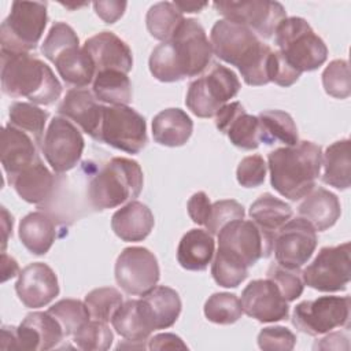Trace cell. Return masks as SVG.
<instances>
[{"label": "cell", "mask_w": 351, "mask_h": 351, "mask_svg": "<svg viewBox=\"0 0 351 351\" xmlns=\"http://www.w3.org/2000/svg\"><path fill=\"white\" fill-rule=\"evenodd\" d=\"M128 3L126 1H95L93 8L99 18L106 23H115L125 12Z\"/></svg>", "instance_id": "816d5d0a"}, {"label": "cell", "mask_w": 351, "mask_h": 351, "mask_svg": "<svg viewBox=\"0 0 351 351\" xmlns=\"http://www.w3.org/2000/svg\"><path fill=\"white\" fill-rule=\"evenodd\" d=\"M176 7L181 12H200L208 3H197V1H174Z\"/></svg>", "instance_id": "680465c9"}, {"label": "cell", "mask_w": 351, "mask_h": 351, "mask_svg": "<svg viewBox=\"0 0 351 351\" xmlns=\"http://www.w3.org/2000/svg\"><path fill=\"white\" fill-rule=\"evenodd\" d=\"M188 208V214L191 217V219L197 223V225H206L208 214H210V208H211V203L208 196L200 191L193 193L186 204Z\"/></svg>", "instance_id": "f907efd6"}, {"label": "cell", "mask_w": 351, "mask_h": 351, "mask_svg": "<svg viewBox=\"0 0 351 351\" xmlns=\"http://www.w3.org/2000/svg\"><path fill=\"white\" fill-rule=\"evenodd\" d=\"M211 274L219 287L236 288L247 278L248 267L230 255L217 250L211 263Z\"/></svg>", "instance_id": "7bdbcfd3"}, {"label": "cell", "mask_w": 351, "mask_h": 351, "mask_svg": "<svg viewBox=\"0 0 351 351\" xmlns=\"http://www.w3.org/2000/svg\"><path fill=\"white\" fill-rule=\"evenodd\" d=\"M322 148L313 141L271 151L267 156L271 186L289 200L307 196L321 173Z\"/></svg>", "instance_id": "3957f363"}, {"label": "cell", "mask_w": 351, "mask_h": 351, "mask_svg": "<svg viewBox=\"0 0 351 351\" xmlns=\"http://www.w3.org/2000/svg\"><path fill=\"white\" fill-rule=\"evenodd\" d=\"M160 277L156 256L144 247H128L117 258L115 281L132 296H144L152 291Z\"/></svg>", "instance_id": "5bb4252c"}, {"label": "cell", "mask_w": 351, "mask_h": 351, "mask_svg": "<svg viewBox=\"0 0 351 351\" xmlns=\"http://www.w3.org/2000/svg\"><path fill=\"white\" fill-rule=\"evenodd\" d=\"M19 271L21 270H19L18 262L12 256L7 255L5 251L1 252V281L5 282L7 280L19 274Z\"/></svg>", "instance_id": "9f6ffc18"}, {"label": "cell", "mask_w": 351, "mask_h": 351, "mask_svg": "<svg viewBox=\"0 0 351 351\" xmlns=\"http://www.w3.org/2000/svg\"><path fill=\"white\" fill-rule=\"evenodd\" d=\"M348 337L340 332H332L314 344V350H348Z\"/></svg>", "instance_id": "11a10c76"}, {"label": "cell", "mask_w": 351, "mask_h": 351, "mask_svg": "<svg viewBox=\"0 0 351 351\" xmlns=\"http://www.w3.org/2000/svg\"><path fill=\"white\" fill-rule=\"evenodd\" d=\"M266 276L277 285L288 303L296 300L303 293L304 282L299 269H287L278 263H273L267 269Z\"/></svg>", "instance_id": "f6af8a7d"}, {"label": "cell", "mask_w": 351, "mask_h": 351, "mask_svg": "<svg viewBox=\"0 0 351 351\" xmlns=\"http://www.w3.org/2000/svg\"><path fill=\"white\" fill-rule=\"evenodd\" d=\"M317 230L302 217L291 218L276 233L273 252L276 263L287 269H300L317 248Z\"/></svg>", "instance_id": "e0dca14e"}, {"label": "cell", "mask_w": 351, "mask_h": 351, "mask_svg": "<svg viewBox=\"0 0 351 351\" xmlns=\"http://www.w3.org/2000/svg\"><path fill=\"white\" fill-rule=\"evenodd\" d=\"M274 43L284 59L299 73L317 70L328 59L324 40L300 16L284 18L274 32Z\"/></svg>", "instance_id": "8992f818"}, {"label": "cell", "mask_w": 351, "mask_h": 351, "mask_svg": "<svg viewBox=\"0 0 351 351\" xmlns=\"http://www.w3.org/2000/svg\"><path fill=\"white\" fill-rule=\"evenodd\" d=\"M10 125L15 126L16 129L27 133L37 145L43 143L44 138V129L48 119V112L41 110L33 103L26 101H15L10 106Z\"/></svg>", "instance_id": "d590c367"}, {"label": "cell", "mask_w": 351, "mask_h": 351, "mask_svg": "<svg viewBox=\"0 0 351 351\" xmlns=\"http://www.w3.org/2000/svg\"><path fill=\"white\" fill-rule=\"evenodd\" d=\"M243 306L234 293L217 292L204 303V315L210 322L218 325H230L243 315Z\"/></svg>", "instance_id": "74e56055"}, {"label": "cell", "mask_w": 351, "mask_h": 351, "mask_svg": "<svg viewBox=\"0 0 351 351\" xmlns=\"http://www.w3.org/2000/svg\"><path fill=\"white\" fill-rule=\"evenodd\" d=\"M64 337L60 324L48 311L29 313L19 326L1 328L3 350L45 351L58 346Z\"/></svg>", "instance_id": "8fae6325"}, {"label": "cell", "mask_w": 351, "mask_h": 351, "mask_svg": "<svg viewBox=\"0 0 351 351\" xmlns=\"http://www.w3.org/2000/svg\"><path fill=\"white\" fill-rule=\"evenodd\" d=\"M155 218L148 206L130 200L111 217L114 233L123 241H143L154 229Z\"/></svg>", "instance_id": "484cf974"}, {"label": "cell", "mask_w": 351, "mask_h": 351, "mask_svg": "<svg viewBox=\"0 0 351 351\" xmlns=\"http://www.w3.org/2000/svg\"><path fill=\"white\" fill-rule=\"evenodd\" d=\"M213 5L223 19L240 23L265 40L271 38L278 23L287 18L285 8L278 1H215Z\"/></svg>", "instance_id": "9a60e30c"}, {"label": "cell", "mask_w": 351, "mask_h": 351, "mask_svg": "<svg viewBox=\"0 0 351 351\" xmlns=\"http://www.w3.org/2000/svg\"><path fill=\"white\" fill-rule=\"evenodd\" d=\"M84 303L88 308L90 319L110 322L115 311L123 303L122 295L112 287H101L86 293Z\"/></svg>", "instance_id": "f35d334b"}, {"label": "cell", "mask_w": 351, "mask_h": 351, "mask_svg": "<svg viewBox=\"0 0 351 351\" xmlns=\"http://www.w3.org/2000/svg\"><path fill=\"white\" fill-rule=\"evenodd\" d=\"M296 344V336L285 326H267L258 335V346L267 351H291Z\"/></svg>", "instance_id": "c3c4849f"}, {"label": "cell", "mask_w": 351, "mask_h": 351, "mask_svg": "<svg viewBox=\"0 0 351 351\" xmlns=\"http://www.w3.org/2000/svg\"><path fill=\"white\" fill-rule=\"evenodd\" d=\"M137 300L145 325L151 332L173 326L182 307L177 291L165 285L155 287Z\"/></svg>", "instance_id": "44dd1931"}, {"label": "cell", "mask_w": 351, "mask_h": 351, "mask_svg": "<svg viewBox=\"0 0 351 351\" xmlns=\"http://www.w3.org/2000/svg\"><path fill=\"white\" fill-rule=\"evenodd\" d=\"M218 251L240 261L247 267L273 252L274 237L266 234L254 221L236 219L218 232Z\"/></svg>", "instance_id": "7c38bea8"}, {"label": "cell", "mask_w": 351, "mask_h": 351, "mask_svg": "<svg viewBox=\"0 0 351 351\" xmlns=\"http://www.w3.org/2000/svg\"><path fill=\"white\" fill-rule=\"evenodd\" d=\"M302 278L304 285L319 292L344 291L351 278L350 243L321 248L302 271Z\"/></svg>", "instance_id": "4fadbf2b"}, {"label": "cell", "mask_w": 351, "mask_h": 351, "mask_svg": "<svg viewBox=\"0 0 351 351\" xmlns=\"http://www.w3.org/2000/svg\"><path fill=\"white\" fill-rule=\"evenodd\" d=\"M348 296H319L296 304L292 313V324L300 332L319 336L336 328L350 326Z\"/></svg>", "instance_id": "30bf717a"}, {"label": "cell", "mask_w": 351, "mask_h": 351, "mask_svg": "<svg viewBox=\"0 0 351 351\" xmlns=\"http://www.w3.org/2000/svg\"><path fill=\"white\" fill-rule=\"evenodd\" d=\"M298 211L315 230L324 232L337 222L341 214V207L339 197L333 192L325 188H317L304 196Z\"/></svg>", "instance_id": "83f0119b"}, {"label": "cell", "mask_w": 351, "mask_h": 351, "mask_svg": "<svg viewBox=\"0 0 351 351\" xmlns=\"http://www.w3.org/2000/svg\"><path fill=\"white\" fill-rule=\"evenodd\" d=\"M92 93L97 101L110 106H128L132 101V84L128 74L118 70L96 73Z\"/></svg>", "instance_id": "836d02e7"}, {"label": "cell", "mask_w": 351, "mask_h": 351, "mask_svg": "<svg viewBox=\"0 0 351 351\" xmlns=\"http://www.w3.org/2000/svg\"><path fill=\"white\" fill-rule=\"evenodd\" d=\"M47 22V3L14 1L0 27L1 51L30 52L40 43Z\"/></svg>", "instance_id": "52a82bcc"}, {"label": "cell", "mask_w": 351, "mask_h": 351, "mask_svg": "<svg viewBox=\"0 0 351 351\" xmlns=\"http://www.w3.org/2000/svg\"><path fill=\"white\" fill-rule=\"evenodd\" d=\"M302 73L295 70L278 51H273L270 59V82H274L280 86H291L293 85Z\"/></svg>", "instance_id": "681fc988"}, {"label": "cell", "mask_w": 351, "mask_h": 351, "mask_svg": "<svg viewBox=\"0 0 351 351\" xmlns=\"http://www.w3.org/2000/svg\"><path fill=\"white\" fill-rule=\"evenodd\" d=\"M143 184V170L136 160L112 158L92 176L88 184L89 204L95 210L118 207L138 197Z\"/></svg>", "instance_id": "5b68a950"}, {"label": "cell", "mask_w": 351, "mask_h": 351, "mask_svg": "<svg viewBox=\"0 0 351 351\" xmlns=\"http://www.w3.org/2000/svg\"><path fill=\"white\" fill-rule=\"evenodd\" d=\"M15 291L26 307L40 308L59 295L58 277L47 263L34 262L19 271Z\"/></svg>", "instance_id": "d6986e66"}, {"label": "cell", "mask_w": 351, "mask_h": 351, "mask_svg": "<svg viewBox=\"0 0 351 351\" xmlns=\"http://www.w3.org/2000/svg\"><path fill=\"white\" fill-rule=\"evenodd\" d=\"M82 48L92 59L96 73L118 70L128 74L133 67V56L129 45L111 32H100L89 37Z\"/></svg>", "instance_id": "ffe728a7"}, {"label": "cell", "mask_w": 351, "mask_h": 351, "mask_svg": "<svg viewBox=\"0 0 351 351\" xmlns=\"http://www.w3.org/2000/svg\"><path fill=\"white\" fill-rule=\"evenodd\" d=\"M111 324L115 332L126 340L147 341L152 333L145 325L137 299L123 302L112 315Z\"/></svg>", "instance_id": "e575fe53"}, {"label": "cell", "mask_w": 351, "mask_h": 351, "mask_svg": "<svg viewBox=\"0 0 351 351\" xmlns=\"http://www.w3.org/2000/svg\"><path fill=\"white\" fill-rule=\"evenodd\" d=\"M49 62L55 64L62 80L77 89L88 86L96 75L95 64L86 51L80 47V41L58 51Z\"/></svg>", "instance_id": "d4e9b609"}, {"label": "cell", "mask_w": 351, "mask_h": 351, "mask_svg": "<svg viewBox=\"0 0 351 351\" xmlns=\"http://www.w3.org/2000/svg\"><path fill=\"white\" fill-rule=\"evenodd\" d=\"M37 159L36 141L15 126L5 125L1 132V165L8 182Z\"/></svg>", "instance_id": "603a6c76"}, {"label": "cell", "mask_w": 351, "mask_h": 351, "mask_svg": "<svg viewBox=\"0 0 351 351\" xmlns=\"http://www.w3.org/2000/svg\"><path fill=\"white\" fill-rule=\"evenodd\" d=\"M215 241L213 234L203 229H191L180 240L177 261L181 267L192 271H203L214 258Z\"/></svg>", "instance_id": "f1b7e54d"}, {"label": "cell", "mask_w": 351, "mask_h": 351, "mask_svg": "<svg viewBox=\"0 0 351 351\" xmlns=\"http://www.w3.org/2000/svg\"><path fill=\"white\" fill-rule=\"evenodd\" d=\"M97 141L128 154H138L147 144V123L129 106H103Z\"/></svg>", "instance_id": "9c48e42d"}, {"label": "cell", "mask_w": 351, "mask_h": 351, "mask_svg": "<svg viewBox=\"0 0 351 351\" xmlns=\"http://www.w3.org/2000/svg\"><path fill=\"white\" fill-rule=\"evenodd\" d=\"M350 140H339L330 144L322 154L324 174L322 181L336 189H347L350 186L351 159Z\"/></svg>", "instance_id": "d6a6232c"}, {"label": "cell", "mask_w": 351, "mask_h": 351, "mask_svg": "<svg viewBox=\"0 0 351 351\" xmlns=\"http://www.w3.org/2000/svg\"><path fill=\"white\" fill-rule=\"evenodd\" d=\"M75 346L85 351H104L112 344L114 335L107 322L89 319L73 335Z\"/></svg>", "instance_id": "b9f144b4"}, {"label": "cell", "mask_w": 351, "mask_h": 351, "mask_svg": "<svg viewBox=\"0 0 351 351\" xmlns=\"http://www.w3.org/2000/svg\"><path fill=\"white\" fill-rule=\"evenodd\" d=\"M193 132V122L181 108H166L152 121L154 140L165 147L184 145Z\"/></svg>", "instance_id": "f546056e"}, {"label": "cell", "mask_w": 351, "mask_h": 351, "mask_svg": "<svg viewBox=\"0 0 351 351\" xmlns=\"http://www.w3.org/2000/svg\"><path fill=\"white\" fill-rule=\"evenodd\" d=\"M58 112L74 121L92 138H97L103 106L88 89H70L58 107Z\"/></svg>", "instance_id": "cb8c5ba5"}, {"label": "cell", "mask_w": 351, "mask_h": 351, "mask_svg": "<svg viewBox=\"0 0 351 351\" xmlns=\"http://www.w3.org/2000/svg\"><path fill=\"white\" fill-rule=\"evenodd\" d=\"M292 208L271 193L261 195L250 207V217L266 234L276 236L277 230L292 218Z\"/></svg>", "instance_id": "4dcf8cb0"}, {"label": "cell", "mask_w": 351, "mask_h": 351, "mask_svg": "<svg viewBox=\"0 0 351 351\" xmlns=\"http://www.w3.org/2000/svg\"><path fill=\"white\" fill-rule=\"evenodd\" d=\"M244 207L239 202L233 199L218 200L211 204L210 214L204 226L208 233L218 234V232L225 225L236 219H244Z\"/></svg>", "instance_id": "bcb514c9"}, {"label": "cell", "mask_w": 351, "mask_h": 351, "mask_svg": "<svg viewBox=\"0 0 351 351\" xmlns=\"http://www.w3.org/2000/svg\"><path fill=\"white\" fill-rule=\"evenodd\" d=\"M267 165L261 155H250L241 159L236 170L237 182L244 188H256L263 184Z\"/></svg>", "instance_id": "7dc6e473"}, {"label": "cell", "mask_w": 351, "mask_h": 351, "mask_svg": "<svg viewBox=\"0 0 351 351\" xmlns=\"http://www.w3.org/2000/svg\"><path fill=\"white\" fill-rule=\"evenodd\" d=\"M240 302L243 311L259 322H277L289 315L288 302L269 278L251 281L243 289Z\"/></svg>", "instance_id": "ac0fdd59"}, {"label": "cell", "mask_w": 351, "mask_h": 351, "mask_svg": "<svg viewBox=\"0 0 351 351\" xmlns=\"http://www.w3.org/2000/svg\"><path fill=\"white\" fill-rule=\"evenodd\" d=\"M213 56L204 27L193 18H184L171 38L151 52V74L162 82H176L202 74Z\"/></svg>", "instance_id": "6da1fadb"}, {"label": "cell", "mask_w": 351, "mask_h": 351, "mask_svg": "<svg viewBox=\"0 0 351 351\" xmlns=\"http://www.w3.org/2000/svg\"><path fill=\"white\" fill-rule=\"evenodd\" d=\"M56 222L43 211H34L25 215L18 228L21 243L33 255L47 254L56 240Z\"/></svg>", "instance_id": "4316f807"}, {"label": "cell", "mask_w": 351, "mask_h": 351, "mask_svg": "<svg viewBox=\"0 0 351 351\" xmlns=\"http://www.w3.org/2000/svg\"><path fill=\"white\" fill-rule=\"evenodd\" d=\"M149 350H186L182 339L174 333H159L148 339Z\"/></svg>", "instance_id": "db71d44e"}, {"label": "cell", "mask_w": 351, "mask_h": 351, "mask_svg": "<svg viewBox=\"0 0 351 351\" xmlns=\"http://www.w3.org/2000/svg\"><path fill=\"white\" fill-rule=\"evenodd\" d=\"M325 92L335 99H347L351 93L350 66L344 59L332 60L322 73Z\"/></svg>", "instance_id": "ee69618b"}, {"label": "cell", "mask_w": 351, "mask_h": 351, "mask_svg": "<svg viewBox=\"0 0 351 351\" xmlns=\"http://www.w3.org/2000/svg\"><path fill=\"white\" fill-rule=\"evenodd\" d=\"M1 213H3V251H5V245H7V240H8V234H12V217L8 214V211L5 210V207H1Z\"/></svg>", "instance_id": "6f0895ef"}, {"label": "cell", "mask_w": 351, "mask_h": 351, "mask_svg": "<svg viewBox=\"0 0 351 351\" xmlns=\"http://www.w3.org/2000/svg\"><path fill=\"white\" fill-rule=\"evenodd\" d=\"M1 89L10 97H26L33 104L49 106L62 95V84L52 69L29 52L0 51Z\"/></svg>", "instance_id": "277c9868"}, {"label": "cell", "mask_w": 351, "mask_h": 351, "mask_svg": "<svg viewBox=\"0 0 351 351\" xmlns=\"http://www.w3.org/2000/svg\"><path fill=\"white\" fill-rule=\"evenodd\" d=\"M84 147L82 134L67 118H52L41 143V151L55 173L74 169L82 156Z\"/></svg>", "instance_id": "2e32d148"}, {"label": "cell", "mask_w": 351, "mask_h": 351, "mask_svg": "<svg viewBox=\"0 0 351 351\" xmlns=\"http://www.w3.org/2000/svg\"><path fill=\"white\" fill-rule=\"evenodd\" d=\"M225 134L230 143L241 149H255L261 144L259 119L245 111L239 114L228 126Z\"/></svg>", "instance_id": "ab89813d"}, {"label": "cell", "mask_w": 351, "mask_h": 351, "mask_svg": "<svg viewBox=\"0 0 351 351\" xmlns=\"http://www.w3.org/2000/svg\"><path fill=\"white\" fill-rule=\"evenodd\" d=\"M47 311L60 324L64 336L74 335L80 326L90 319L85 303L78 299H62Z\"/></svg>", "instance_id": "60d3db41"}, {"label": "cell", "mask_w": 351, "mask_h": 351, "mask_svg": "<svg viewBox=\"0 0 351 351\" xmlns=\"http://www.w3.org/2000/svg\"><path fill=\"white\" fill-rule=\"evenodd\" d=\"M213 53L228 64L236 66L247 85L261 86L270 82V59L273 49L263 44L248 27L219 19L210 33Z\"/></svg>", "instance_id": "7a4b0ae2"}, {"label": "cell", "mask_w": 351, "mask_h": 351, "mask_svg": "<svg viewBox=\"0 0 351 351\" xmlns=\"http://www.w3.org/2000/svg\"><path fill=\"white\" fill-rule=\"evenodd\" d=\"M258 119L261 143L267 145L281 143L285 147H292L299 143L296 123L288 112L281 110H265L259 112Z\"/></svg>", "instance_id": "1f68e13d"}, {"label": "cell", "mask_w": 351, "mask_h": 351, "mask_svg": "<svg viewBox=\"0 0 351 351\" xmlns=\"http://www.w3.org/2000/svg\"><path fill=\"white\" fill-rule=\"evenodd\" d=\"M244 110L243 104L240 101H230L226 103L225 106H222L219 108V111L215 114V126L217 129L225 134L228 126L230 125V122L239 115L241 114Z\"/></svg>", "instance_id": "f5cc1de1"}, {"label": "cell", "mask_w": 351, "mask_h": 351, "mask_svg": "<svg viewBox=\"0 0 351 351\" xmlns=\"http://www.w3.org/2000/svg\"><path fill=\"white\" fill-rule=\"evenodd\" d=\"M10 184L14 186L15 192L21 199L27 203L45 206L48 204L58 185L56 177L38 158L32 165L19 171Z\"/></svg>", "instance_id": "7402d4cb"}, {"label": "cell", "mask_w": 351, "mask_h": 351, "mask_svg": "<svg viewBox=\"0 0 351 351\" xmlns=\"http://www.w3.org/2000/svg\"><path fill=\"white\" fill-rule=\"evenodd\" d=\"M240 90L234 71L214 63L210 71L189 84L185 104L199 118H211Z\"/></svg>", "instance_id": "ba28073f"}, {"label": "cell", "mask_w": 351, "mask_h": 351, "mask_svg": "<svg viewBox=\"0 0 351 351\" xmlns=\"http://www.w3.org/2000/svg\"><path fill=\"white\" fill-rule=\"evenodd\" d=\"M182 21V12L170 1H160L151 5L145 16L149 34L162 43L171 38Z\"/></svg>", "instance_id": "8d00e7d4"}]
</instances>
